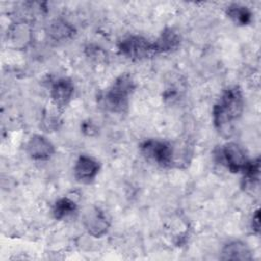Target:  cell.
Listing matches in <instances>:
<instances>
[{
	"label": "cell",
	"mask_w": 261,
	"mask_h": 261,
	"mask_svg": "<svg viewBox=\"0 0 261 261\" xmlns=\"http://www.w3.org/2000/svg\"><path fill=\"white\" fill-rule=\"evenodd\" d=\"M223 260H251L252 255L248 246L240 241H233L226 244L221 251Z\"/></svg>",
	"instance_id": "10"
},
{
	"label": "cell",
	"mask_w": 261,
	"mask_h": 261,
	"mask_svg": "<svg viewBox=\"0 0 261 261\" xmlns=\"http://www.w3.org/2000/svg\"><path fill=\"white\" fill-rule=\"evenodd\" d=\"M10 39L12 42L17 44H23V42L28 41L29 39V30L24 27L23 23H18L10 32Z\"/></svg>",
	"instance_id": "16"
},
{
	"label": "cell",
	"mask_w": 261,
	"mask_h": 261,
	"mask_svg": "<svg viewBox=\"0 0 261 261\" xmlns=\"http://www.w3.org/2000/svg\"><path fill=\"white\" fill-rule=\"evenodd\" d=\"M84 225L90 234L100 238L107 232L109 228V220L102 210L94 208L85 215Z\"/></svg>",
	"instance_id": "6"
},
{
	"label": "cell",
	"mask_w": 261,
	"mask_h": 261,
	"mask_svg": "<svg viewBox=\"0 0 261 261\" xmlns=\"http://www.w3.org/2000/svg\"><path fill=\"white\" fill-rule=\"evenodd\" d=\"M135 89L132 76L127 73L119 75L105 94V104L108 109L115 112L123 111L128 104V97Z\"/></svg>",
	"instance_id": "2"
},
{
	"label": "cell",
	"mask_w": 261,
	"mask_h": 261,
	"mask_svg": "<svg viewBox=\"0 0 261 261\" xmlns=\"http://www.w3.org/2000/svg\"><path fill=\"white\" fill-rule=\"evenodd\" d=\"M244 109V99L238 87L228 88L223 92L213 107V122L222 136H230L233 125L241 117Z\"/></svg>",
	"instance_id": "1"
},
{
	"label": "cell",
	"mask_w": 261,
	"mask_h": 261,
	"mask_svg": "<svg viewBox=\"0 0 261 261\" xmlns=\"http://www.w3.org/2000/svg\"><path fill=\"white\" fill-rule=\"evenodd\" d=\"M99 172V163L94 158L88 155H81L73 168L75 178L81 181L88 184L92 181Z\"/></svg>",
	"instance_id": "8"
},
{
	"label": "cell",
	"mask_w": 261,
	"mask_h": 261,
	"mask_svg": "<svg viewBox=\"0 0 261 261\" xmlns=\"http://www.w3.org/2000/svg\"><path fill=\"white\" fill-rule=\"evenodd\" d=\"M244 178H243V187L246 190L252 191L259 184L260 178V160L259 158L249 161L245 169L243 170Z\"/></svg>",
	"instance_id": "12"
},
{
	"label": "cell",
	"mask_w": 261,
	"mask_h": 261,
	"mask_svg": "<svg viewBox=\"0 0 261 261\" xmlns=\"http://www.w3.org/2000/svg\"><path fill=\"white\" fill-rule=\"evenodd\" d=\"M27 151L35 160H47L54 154V146L44 136L35 135L29 140Z\"/></svg>",
	"instance_id": "7"
},
{
	"label": "cell",
	"mask_w": 261,
	"mask_h": 261,
	"mask_svg": "<svg viewBox=\"0 0 261 261\" xmlns=\"http://www.w3.org/2000/svg\"><path fill=\"white\" fill-rule=\"evenodd\" d=\"M143 155L160 166H170L173 163L174 152L171 145L166 142L150 139L141 145Z\"/></svg>",
	"instance_id": "3"
},
{
	"label": "cell",
	"mask_w": 261,
	"mask_h": 261,
	"mask_svg": "<svg viewBox=\"0 0 261 261\" xmlns=\"http://www.w3.org/2000/svg\"><path fill=\"white\" fill-rule=\"evenodd\" d=\"M76 210V204L69 198H61L57 200L53 207V214L56 219H63Z\"/></svg>",
	"instance_id": "14"
},
{
	"label": "cell",
	"mask_w": 261,
	"mask_h": 261,
	"mask_svg": "<svg viewBox=\"0 0 261 261\" xmlns=\"http://www.w3.org/2000/svg\"><path fill=\"white\" fill-rule=\"evenodd\" d=\"M73 92H74V87L70 80L66 77L58 79L57 81L54 82L50 91L53 104L56 107L66 106L70 102Z\"/></svg>",
	"instance_id": "9"
},
{
	"label": "cell",
	"mask_w": 261,
	"mask_h": 261,
	"mask_svg": "<svg viewBox=\"0 0 261 261\" xmlns=\"http://www.w3.org/2000/svg\"><path fill=\"white\" fill-rule=\"evenodd\" d=\"M227 16L237 24L246 25L252 19V12L247 6L241 4H230L226 9Z\"/></svg>",
	"instance_id": "13"
},
{
	"label": "cell",
	"mask_w": 261,
	"mask_h": 261,
	"mask_svg": "<svg viewBox=\"0 0 261 261\" xmlns=\"http://www.w3.org/2000/svg\"><path fill=\"white\" fill-rule=\"evenodd\" d=\"M72 28L62 21H57L56 23L52 24L51 28V35L55 38V39H63V38H67L71 33H72Z\"/></svg>",
	"instance_id": "15"
},
{
	"label": "cell",
	"mask_w": 261,
	"mask_h": 261,
	"mask_svg": "<svg viewBox=\"0 0 261 261\" xmlns=\"http://www.w3.org/2000/svg\"><path fill=\"white\" fill-rule=\"evenodd\" d=\"M119 52L130 59H142L154 54L153 43L141 36H129L120 41Z\"/></svg>",
	"instance_id": "4"
},
{
	"label": "cell",
	"mask_w": 261,
	"mask_h": 261,
	"mask_svg": "<svg viewBox=\"0 0 261 261\" xmlns=\"http://www.w3.org/2000/svg\"><path fill=\"white\" fill-rule=\"evenodd\" d=\"M252 228L253 230H255L256 232H259V228H260V221H259V211L257 210L255 212V214L253 215L252 218Z\"/></svg>",
	"instance_id": "17"
},
{
	"label": "cell",
	"mask_w": 261,
	"mask_h": 261,
	"mask_svg": "<svg viewBox=\"0 0 261 261\" xmlns=\"http://www.w3.org/2000/svg\"><path fill=\"white\" fill-rule=\"evenodd\" d=\"M180 43V37L172 29H165L153 43L154 53H162L174 50Z\"/></svg>",
	"instance_id": "11"
},
{
	"label": "cell",
	"mask_w": 261,
	"mask_h": 261,
	"mask_svg": "<svg viewBox=\"0 0 261 261\" xmlns=\"http://www.w3.org/2000/svg\"><path fill=\"white\" fill-rule=\"evenodd\" d=\"M219 154L221 162L232 172L243 171L250 161L245 150L233 142L225 144L220 149Z\"/></svg>",
	"instance_id": "5"
}]
</instances>
